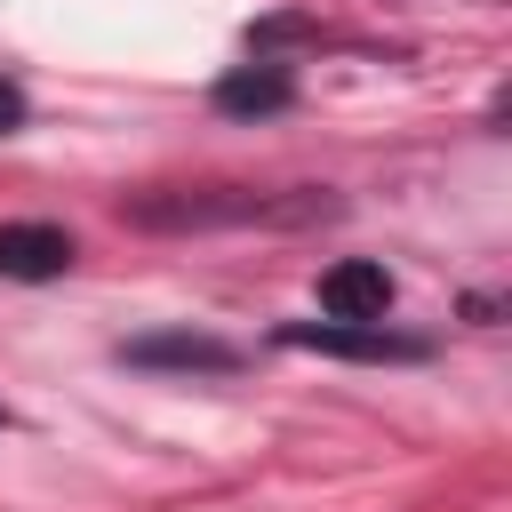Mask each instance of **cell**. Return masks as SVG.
I'll return each mask as SVG.
<instances>
[{"label": "cell", "instance_id": "7a4b0ae2", "mask_svg": "<svg viewBox=\"0 0 512 512\" xmlns=\"http://www.w3.org/2000/svg\"><path fill=\"white\" fill-rule=\"evenodd\" d=\"M288 352H328V360H424L416 336H392L384 320H288Z\"/></svg>", "mask_w": 512, "mask_h": 512}, {"label": "cell", "instance_id": "277c9868", "mask_svg": "<svg viewBox=\"0 0 512 512\" xmlns=\"http://www.w3.org/2000/svg\"><path fill=\"white\" fill-rule=\"evenodd\" d=\"M136 368H184V376H232L240 352L224 336H200V328H160V336H136L128 344Z\"/></svg>", "mask_w": 512, "mask_h": 512}, {"label": "cell", "instance_id": "3957f363", "mask_svg": "<svg viewBox=\"0 0 512 512\" xmlns=\"http://www.w3.org/2000/svg\"><path fill=\"white\" fill-rule=\"evenodd\" d=\"M320 312L328 320H384L392 312V272L376 256H344L320 272Z\"/></svg>", "mask_w": 512, "mask_h": 512}, {"label": "cell", "instance_id": "6da1fadb", "mask_svg": "<svg viewBox=\"0 0 512 512\" xmlns=\"http://www.w3.org/2000/svg\"><path fill=\"white\" fill-rule=\"evenodd\" d=\"M328 200H264V192H232V184H208V192H144V200H120L128 224L144 232H208V224H272V216H312Z\"/></svg>", "mask_w": 512, "mask_h": 512}, {"label": "cell", "instance_id": "8992f818", "mask_svg": "<svg viewBox=\"0 0 512 512\" xmlns=\"http://www.w3.org/2000/svg\"><path fill=\"white\" fill-rule=\"evenodd\" d=\"M288 96H296V88H288L280 64H256V72L216 80V112H240V120H248V112H288Z\"/></svg>", "mask_w": 512, "mask_h": 512}, {"label": "cell", "instance_id": "52a82bcc", "mask_svg": "<svg viewBox=\"0 0 512 512\" xmlns=\"http://www.w3.org/2000/svg\"><path fill=\"white\" fill-rule=\"evenodd\" d=\"M16 120H24V96H16V88H8V80H0V136H8V128H16Z\"/></svg>", "mask_w": 512, "mask_h": 512}, {"label": "cell", "instance_id": "5b68a950", "mask_svg": "<svg viewBox=\"0 0 512 512\" xmlns=\"http://www.w3.org/2000/svg\"><path fill=\"white\" fill-rule=\"evenodd\" d=\"M64 264H72V232L64 224H40V216L0 224V280H56Z\"/></svg>", "mask_w": 512, "mask_h": 512}]
</instances>
